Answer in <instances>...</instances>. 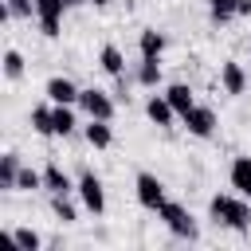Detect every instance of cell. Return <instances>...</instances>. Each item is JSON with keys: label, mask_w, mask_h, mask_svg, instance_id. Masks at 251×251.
Wrapping results in <instances>:
<instances>
[{"label": "cell", "mask_w": 251, "mask_h": 251, "mask_svg": "<svg viewBox=\"0 0 251 251\" xmlns=\"http://www.w3.org/2000/svg\"><path fill=\"white\" fill-rule=\"evenodd\" d=\"M12 243H16L20 251H39V247H43V235H39L35 227H12Z\"/></svg>", "instance_id": "obj_22"}, {"label": "cell", "mask_w": 251, "mask_h": 251, "mask_svg": "<svg viewBox=\"0 0 251 251\" xmlns=\"http://www.w3.org/2000/svg\"><path fill=\"white\" fill-rule=\"evenodd\" d=\"M227 176H231V188H235L239 196H247V200H251V157H235Z\"/></svg>", "instance_id": "obj_16"}, {"label": "cell", "mask_w": 251, "mask_h": 251, "mask_svg": "<svg viewBox=\"0 0 251 251\" xmlns=\"http://www.w3.org/2000/svg\"><path fill=\"white\" fill-rule=\"evenodd\" d=\"M90 4H94V8H106V4H110V0H90Z\"/></svg>", "instance_id": "obj_29"}, {"label": "cell", "mask_w": 251, "mask_h": 251, "mask_svg": "<svg viewBox=\"0 0 251 251\" xmlns=\"http://www.w3.org/2000/svg\"><path fill=\"white\" fill-rule=\"evenodd\" d=\"M208 4V16H212V24H231L235 20V0H204Z\"/></svg>", "instance_id": "obj_23"}, {"label": "cell", "mask_w": 251, "mask_h": 251, "mask_svg": "<svg viewBox=\"0 0 251 251\" xmlns=\"http://www.w3.org/2000/svg\"><path fill=\"white\" fill-rule=\"evenodd\" d=\"M51 110H55V102H47V106H31V129L43 133V137H55V118H51Z\"/></svg>", "instance_id": "obj_18"}, {"label": "cell", "mask_w": 251, "mask_h": 251, "mask_svg": "<svg viewBox=\"0 0 251 251\" xmlns=\"http://www.w3.org/2000/svg\"><path fill=\"white\" fill-rule=\"evenodd\" d=\"M165 98L173 102V110H176V114H188V110L196 106V94H192V86H188V82H169V86H165Z\"/></svg>", "instance_id": "obj_15"}, {"label": "cell", "mask_w": 251, "mask_h": 251, "mask_svg": "<svg viewBox=\"0 0 251 251\" xmlns=\"http://www.w3.org/2000/svg\"><path fill=\"white\" fill-rule=\"evenodd\" d=\"M51 118H55V137H71V133L78 129L75 106H55V110H51Z\"/></svg>", "instance_id": "obj_19"}, {"label": "cell", "mask_w": 251, "mask_h": 251, "mask_svg": "<svg viewBox=\"0 0 251 251\" xmlns=\"http://www.w3.org/2000/svg\"><path fill=\"white\" fill-rule=\"evenodd\" d=\"M20 169H24V161H20V153H4L0 157V188L4 192H16V176H20Z\"/></svg>", "instance_id": "obj_17"}, {"label": "cell", "mask_w": 251, "mask_h": 251, "mask_svg": "<svg viewBox=\"0 0 251 251\" xmlns=\"http://www.w3.org/2000/svg\"><path fill=\"white\" fill-rule=\"evenodd\" d=\"M51 212H55V220H59V224H78V208H75L71 192H63V196H51Z\"/></svg>", "instance_id": "obj_20"}, {"label": "cell", "mask_w": 251, "mask_h": 251, "mask_svg": "<svg viewBox=\"0 0 251 251\" xmlns=\"http://www.w3.org/2000/svg\"><path fill=\"white\" fill-rule=\"evenodd\" d=\"M208 220L220 224V227H227V231H247L251 227V204L239 192L235 196L231 192H216L208 200Z\"/></svg>", "instance_id": "obj_1"}, {"label": "cell", "mask_w": 251, "mask_h": 251, "mask_svg": "<svg viewBox=\"0 0 251 251\" xmlns=\"http://www.w3.org/2000/svg\"><path fill=\"white\" fill-rule=\"evenodd\" d=\"M165 47H169L165 31H157V27H141V35H137V51H141V59H161Z\"/></svg>", "instance_id": "obj_13"}, {"label": "cell", "mask_w": 251, "mask_h": 251, "mask_svg": "<svg viewBox=\"0 0 251 251\" xmlns=\"http://www.w3.org/2000/svg\"><path fill=\"white\" fill-rule=\"evenodd\" d=\"M35 188H43V173H35V169H20V176H16V192H35Z\"/></svg>", "instance_id": "obj_25"}, {"label": "cell", "mask_w": 251, "mask_h": 251, "mask_svg": "<svg viewBox=\"0 0 251 251\" xmlns=\"http://www.w3.org/2000/svg\"><path fill=\"white\" fill-rule=\"evenodd\" d=\"M137 82L149 86V90H157L161 86V59H141L137 63Z\"/></svg>", "instance_id": "obj_21"}, {"label": "cell", "mask_w": 251, "mask_h": 251, "mask_svg": "<svg viewBox=\"0 0 251 251\" xmlns=\"http://www.w3.org/2000/svg\"><path fill=\"white\" fill-rule=\"evenodd\" d=\"M82 137H86L90 149H110V145H114V129H110V122H102V118H86Z\"/></svg>", "instance_id": "obj_11"}, {"label": "cell", "mask_w": 251, "mask_h": 251, "mask_svg": "<svg viewBox=\"0 0 251 251\" xmlns=\"http://www.w3.org/2000/svg\"><path fill=\"white\" fill-rule=\"evenodd\" d=\"M4 78H8V82H20V78H24V55H20L16 47L4 51Z\"/></svg>", "instance_id": "obj_24"}, {"label": "cell", "mask_w": 251, "mask_h": 251, "mask_svg": "<svg viewBox=\"0 0 251 251\" xmlns=\"http://www.w3.org/2000/svg\"><path fill=\"white\" fill-rule=\"evenodd\" d=\"M180 122H184V129L192 133V137H200V141H208L212 133H216V110L212 106H192L188 114H180Z\"/></svg>", "instance_id": "obj_7"}, {"label": "cell", "mask_w": 251, "mask_h": 251, "mask_svg": "<svg viewBox=\"0 0 251 251\" xmlns=\"http://www.w3.org/2000/svg\"><path fill=\"white\" fill-rule=\"evenodd\" d=\"M63 0H35V24L47 39H59L63 35Z\"/></svg>", "instance_id": "obj_6"}, {"label": "cell", "mask_w": 251, "mask_h": 251, "mask_svg": "<svg viewBox=\"0 0 251 251\" xmlns=\"http://www.w3.org/2000/svg\"><path fill=\"white\" fill-rule=\"evenodd\" d=\"M145 118H149L153 126H161V129H173V122H176L180 114L173 110V102H169L165 94H149V98H145Z\"/></svg>", "instance_id": "obj_9"}, {"label": "cell", "mask_w": 251, "mask_h": 251, "mask_svg": "<svg viewBox=\"0 0 251 251\" xmlns=\"http://www.w3.org/2000/svg\"><path fill=\"white\" fill-rule=\"evenodd\" d=\"M82 4H90V0H63V8L71 12V8H82Z\"/></svg>", "instance_id": "obj_28"}, {"label": "cell", "mask_w": 251, "mask_h": 251, "mask_svg": "<svg viewBox=\"0 0 251 251\" xmlns=\"http://www.w3.org/2000/svg\"><path fill=\"white\" fill-rule=\"evenodd\" d=\"M78 200H82V208L94 212V216L106 212V188H102V176H98V173H90V169L78 173Z\"/></svg>", "instance_id": "obj_4"}, {"label": "cell", "mask_w": 251, "mask_h": 251, "mask_svg": "<svg viewBox=\"0 0 251 251\" xmlns=\"http://www.w3.org/2000/svg\"><path fill=\"white\" fill-rule=\"evenodd\" d=\"M235 16H251V0H235Z\"/></svg>", "instance_id": "obj_27"}, {"label": "cell", "mask_w": 251, "mask_h": 251, "mask_svg": "<svg viewBox=\"0 0 251 251\" xmlns=\"http://www.w3.org/2000/svg\"><path fill=\"white\" fill-rule=\"evenodd\" d=\"M157 220H161L176 239H188V243L200 239V224H196V216H192L180 200H165V204L157 208Z\"/></svg>", "instance_id": "obj_2"}, {"label": "cell", "mask_w": 251, "mask_h": 251, "mask_svg": "<svg viewBox=\"0 0 251 251\" xmlns=\"http://www.w3.org/2000/svg\"><path fill=\"white\" fill-rule=\"evenodd\" d=\"M114 106H118V98H114L110 90L86 86V90L78 94V110H82L86 118H102V122H114Z\"/></svg>", "instance_id": "obj_3"}, {"label": "cell", "mask_w": 251, "mask_h": 251, "mask_svg": "<svg viewBox=\"0 0 251 251\" xmlns=\"http://www.w3.org/2000/svg\"><path fill=\"white\" fill-rule=\"evenodd\" d=\"M43 188H47L51 196H63V192H78V180H71V176L51 161V165H43Z\"/></svg>", "instance_id": "obj_12"}, {"label": "cell", "mask_w": 251, "mask_h": 251, "mask_svg": "<svg viewBox=\"0 0 251 251\" xmlns=\"http://www.w3.org/2000/svg\"><path fill=\"white\" fill-rule=\"evenodd\" d=\"M220 86H224V94H243L247 90V71H243V63H235V59H224L220 63Z\"/></svg>", "instance_id": "obj_10"}, {"label": "cell", "mask_w": 251, "mask_h": 251, "mask_svg": "<svg viewBox=\"0 0 251 251\" xmlns=\"http://www.w3.org/2000/svg\"><path fill=\"white\" fill-rule=\"evenodd\" d=\"M43 94H47V102H55V106H78L82 86H75L67 75H51L47 86H43Z\"/></svg>", "instance_id": "obj_8"}, {"label": "cell", "mask_w": 251, "mask_h": 251, "mask_svg": "<svg viewBox=\"0 0 251 251\" xmlns=\"http://www.w3.org/2000/svg\"><path fill=\"white\" fill-rule=\"evenodd\" d=\"M247 55H251V43H247Z\"/></svg>", "instance_id": "obj_30"}, {"label": "cell", "mask_w": 251, "mask_h": 251, "mask_svg": "<svg viewBox=\"0 0 251 251\" xmlns=\"http://www.w3.org/2000/svg\"><path fill=\"white\" fill-rule=\"evenodd\" d=\"M4 8H8L12 20H31L35 16V0H4Z\"/></svg>", "instance_id": "obj_26"}, {"label": "cell", "mask_w": 251, "mask_h": 251, "mask_svg": "<svg viewBox=\"0 0 251 251\" xmlns=\"http://www.w3.org/2000/svg\"><path fill=\"white\" fill-rule=\"evenodd\" d=\"M98 67H102L110 78L126 75V55H122V47H118V43H106V47L98 51Z\"/></svg>", "instance_id": "obj_14"}, {"label": "cell", "mask_w": 251, "mask_h": 251, "mask_svg": "<svg viewBox=\"0 0 251 251\" xmlns=\"http://www.w3.org/2000/svg\"><path fill=\"white\" fill-rule=\"evenodd\" d=\"M133 188H137V204L145 208V212H157L169 196H165V180L157 176V173H137V180H133Z\"/></svg>", "instance_id": "obj_5"}]
</instances>
